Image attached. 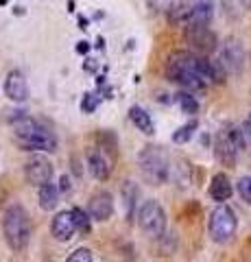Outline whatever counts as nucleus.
Wrapping results in <instances>:
<instances>
[{"mask_svg": "<svg viewBox=\"0 0 251 262\" xmlns=\"http://www.w3.org/2000/svg\"><path fill=\"white\" fill-rule=\"evenodd\" d=\"M166 79L181 85L188 92H199L210 85H218L225 81L227 72L218 61L208 59L206 55H197L192 51H175L166 59Z\"/></svg>", "mask_w": 251, "mask_h": 262, "instance_id": "obj_1", "label": "nucleus"}, {"mask_svg": "<svg viewBox=\"0 0 251 262\" xmlns=\"http://www.w3.org/2000/svg\"><path fill=\"white\" fill-rule=\"evenodd\" d=\"M13 138L22 151H57V138L53 131L29 116H18L13 120Z\"/></svg>", "mask_w": 251, "mask_h": 262, "instance_id": "obj_2", "label": "nucleus"}, {"mask_svg": "<svg viewBox=\"0 0 251 262\" xmlns=\"http://www.w3.org/2000/svg\"><path fill=\"white\" fill-rule=\"evenodd\" d=\"M3 236L13 251H24L31 241V219L20 203H11L3 214Z\"/></svg>", "mask_w": 251, "mask_h": 262, "instance_id": "obj_3", "label": "nucleus"}, {"mask_svg": "<svg viewBox=\"0 0 251 262\" xmlns=\"http://www.w3.org/2000/svg\"><path fill=\"white\" fill-rule=\"evenodd\" d=\"M138 164H140L142 177L153 186L166 184L171 177V162L159 146H144L138 155Z\"/></svg>", "mask_w": 251, "mask_h": 262, "instance_id": "obj_4", "label": "nucleus"}, {"mask_svg": "<svg viewBox=\"0 0 251 262\" xmlns=\"http://www.w3.org/2000/svg\"><path fill=\"white\" fill-rule=\"evenodd\" d=\"M245 144L247 140H245V134H242V127L227 125L218 131L214 138V155L223 166H234L238 162L240 151L245 149Z\"/></svg>", "mask_w": 251, "mask_h": 262, "instance_id": "obj_5", "label": "nucleus"}, {"mask_svg": "<svg viewBox=\"0 0 251 262\" xmlns=\"http://www.w3.org/2000/svg\"><path fill=\"white\" fill-rule=\"evenodd\" d=\"M135 219H138V227H140L142 234L149 236V238L157 241L166 234V212L157 199L142 201L140 208H138Z\"/></svg>", "mask_w": 251, "mask_h": 262, "instance_id": "obj_6", "label": "nucleus"}, {"mask_svg": "<svg viewBox=\"0 0 251 262\" xmlns=\"http://www.w3.org/2000/svg\"><path fill=\"white\" fill-rule=\"evenodd\" d=\"M236 229H238L236 212H234L227 203H218V206L212 210V214H210V221H208L210 238L218 245H225L236 236Z\"/></svg>", "mask_w": 251, "mask_h": 262, "instance_id": "obj_7", "label": "nucleus"}, {"mask_svg": "<svg viewBox=\"0 0 251 262\" xmlns=\"http://www.w3.org/2000/svg\"><path fill=\"white\" fill-rule=\"evenodd\" d=\"M186 42L190 44L192 53L210 55L216 51L218 39L214 35V31L210 29V24H192V27H186Z\"/></svg>", "mask_w": 251, "mask_h": 262, "instance_id": "obj_8", "label": "nucleus"}, {"mask_svg": "<svg viewBox=\"0 0 251 262\" xmlns=\"http://www.w3.org/2000/svg\"><path fill=\"white\" fill-rule=\"evenodd\" d=\"M245 61H247V53H245V48H242V44L236 37H230L221 48V59H218V63L223 66V70L227 72V75H238V72L245 68Z\"/></svg>", "mask_w": 251, "mask_h": 262, "instance_id": "obj_9", "label": "nucleus"}, {"mask_svg": "<svg viewBox=\"0 0 251 262\" xmlns=\"http://www.w3.org/2000/svg\"><path fill=\"white\" fill-rule=\"evenodd\" d=\"M55 175V166L46 158H33L24 164V177L31 186L42 188L44 184H51Z\"/></svg>", "mask_w": 251, "mask_h": 262, "instance_id": "obj_10", "label": "nucleus"}, {"mask_svg": "<svg viewBox=\"0 0 251 262\" xmlns=\"http://www.w3.org/2000/svg\"><path fill=\"white\" fill-rule=\"evenodd\" d=\"M87 212H90L92 221H99V223L109 221L111 214H114V196H111L107 190L94 192L90 196V203H87Z\"/></svg>", "mask_w": 251, "mask_h": 262, "instance_id": "obj_11", "label": "nucleus"}, {"mask_svg": "<svg viewBox=\"0 0 251 262\" xmlns=\"http://www.w3.org/2000/svg\"><path fill=\"white\" fill-rule=\"evenodd\" d=\"M77 232L79 229H77V221H75L72 210L59 212V214L53 219V223H51V234L55 236V241H59V243L72 241V236H75Z\"/></svg>", "mask_w": 251, "mask_h": 262, "instance_id": "obj_12", "label": "nucleus"}, {"mask_svg": "<svg viewBox=\"0 0 251 262\" xmlns=\"http://www.w3.org/2000/svg\"><path fill=\"white\" fill-rule=\"evenodd\" d=\"M85 162H87V170H90V175L96 182H105L111 175V162L107 160L103 149H87Z\"/></svg>", "mask_w": 251, "mask_h": 262, "instance_id": "obj_13", "label": "nucleus"}, {"mask_svg": "<svg viewBox=\"0 0 251 262\" xmlns=\"http://www.w3.org/2000/svg\"><path fill=\"white\" fill-rule=\"evenodd\" d=\"M5 96L13 103H24L29 98V83L20 70H11L5 79Z\"/></svg>", "mask_w": 251, "mask_h": 262, "instance_id": "obj_14", "label": "nucleus"}, {"mask_svg": "<svg viewBox=\"0 0 251 262\" xmlns=\"http://www.w3.org/2000/svg\"><path fill=\"white\" fill-rule=\"evenodd\" d=\"M210 199L216 203H225L230 201V196L234 194V184L227 177V173H216L212 179H210V188H208Z\"/></svg>", "mask_w": 251, "mask_h": 262, "instance_id": "obj_15", "label": "nucleus"}, {"mask_svg": "<svg viewBox=\"0 0 251 262\" xmlns=\"http://www.w3.org/2000/svg\"><path fill=\"white\" fill-rule=\"evenodd\" d=\"M214 15V7L212 0H194L190 5V13L188 20H186V27H192V24H210Z\"/></svg>", "mask_w": 251, "mask_h": 262, "instance_id": "obj_16", "label": "nucleus"}, {"mask_svg": "<svg viewBox=\"0 0 251 262\" xmlns=\"http://www.w3.org/2000/svg\"><path fill=\"white\" fill-rule=\"evenodd\" d=\"M129 118H131L135 129L142 131L144 136H153V134H155V125H153V118H151V114L147 110H142V107H138V105H133V107L129 110Z\"/></svg>", "mask_w": 251, "mask_h": 262, "instance_id": "obj_17", "label": "nucleus"}, {"mask_svg": "<svg viewBox=\"0 0 251 262\" xmlns=\"http://www.w3.org/2000/svg\"><path fill=\"white\" fill-rule=\"evenodd\" d=\"M138 196H140V188H138L135 182L127 179L123 184V203H125V212H127V219L131 221L135 216V203H138Z\"/></svg>", "mask_w": 251, "mask_h": 262, "instance_id": "obj_18", "label": "nucleus"}, {"mask_svg": "<svg viewBox=\"0 0 251 262\" xmlns=\"http://www.w3.org/2000/svg\"><path fill=\"white\" fill-rule=\"evenodd\" d=\"M57 203H59V188L53 182L44 184L42 188H39V208L46 210V212H53L55 208H57Z\"/></svg>", "mask_w": 251, "mask_h": 262, "instance_id": "obj_19", "label": "nucleus"}, {"mask_svg": "<svg viewBox=\"0 0 251 262\" xmlns=\"http://www.w3.org/2000/svg\"><path fill=\"white\" fill-rule=\"evenodd\" d=\"M199 127V122L197 120H190V122H186V125H181L179 129L173 134V142L175 144H186V142H190L192 140V136H194V131H197Z\"/></svg>", "mask_w": 251, "mask_h": 262, "instance_id": "obj_20", "label": "nucleus"}, {"mask_svg": "<svg viewBox=\"0 0 251 262\" xmlns=\"http://www.w3.org/2000/svg\"><path fill=\"white\" fill-rule=\"evenodd\" d=\"M175 98H177V105H179V110L184 114H190V116H194V114L199 112V101L190 92H179Z\"/></svg>", "mask_w": 251, "mask_h": 262, "instance_id": "obj_21", "label": "nucleus"}, {"mask_svg": "<svg viewBox=\"0 0 251 262\" xmlns=\"http://www.w3.org/2000/svg\"><path fill=\"white\" fill-rule=\"evenodd\" d=\"M72 214H75V221H77V229L79 232L87 234L90 232V212H83L81 208H72Z\"/></svg>", "mask_w": 251, "mask_h": 262, "instance_id": "obj_22", "label": "nucleus"}, {"mask_svg": "<svg viewBox=\"0 0 251 262\" xmlns=\"http://www.w3.org/2000/svg\"><path fill=\"white\" fill-rule=\"evenodd\" d=\"M236 190H238V194H240V199L251 206V175H245V177L238 179Z\"/></svg>", "mask_w": 251, "mask_h": 262, "instance_id": "obj_23", "label": "nucleus"}, {"mask_svg": "<svg viewBox=\"0 0 251 262\" xmlns=\"http://www.w3.org/2000/svg\"><path fill=\"white\" fill-rule=\"evenodd\" d=\"M66 262H94V256H92V251L90 249H85V247H79L70 253V256L66 258Z\"/></svg>", "mask_w": 251, "mask_h": 262, "instance_id": "obj_24", "label": "nucleus"}, {"mask_svg": "<svg viewBox=\"0 0 251 262\" xmlns=\"http://www.w3.org/2000/svg\"><path fill=\"white\" fill-rule=\"evenodd\" d=\"M99 103H101V96H96V94H85L83 101H81V110H83L85 114H92L96 107H99Z\"/></svg>", "mask_w": 251, "mask_h": 262, "instance_id": "obj_25", "label": "nucleus"}, {"mask_svg": "<svg viewBox=\"0 0 251 262\" xmlns=\"http://www.w3.org/2000/svg\"><path fill=\"white\" fill-rule=\"evenodd\" d=\"M147 5L153 11H168L173 7V0H147Z\"/></svg>", "mask_w": 251, "mask_h": 262, "instance_id": "obj_26", "label": "nucleus"}, {"mask_svg": "<svg viewBox=\"0 0 251 262\" xmlns=\"http://www.w3.org/2000/svg\"><path fill=\"white\" fill-rule=\"evenodd\" d=\"M242 134H245V140L251 142V116H247V120L242 122Z\"/></svg>", "mask_w": 251, "mask_h": 262, "instance_id": "obj_27", "label": "nucleus"}, {"mask_svg": "<svg viewBox=\"0 0 251 262\" xmlns=\"http://www.w3.org/2000/svg\"><path fill=\"white\" fill-rule=\"evenodd\" d=\"M59 184H61V186H59L61 192H68V190H70V177H68V175H61V177H59Z\"/></svg>", "mask_w": 251, "mask_h": 262, "instance_id": "obj_28", "label": "nucleus"}, {"mask_svg": "<svg viewBox=\"0 0 251 262\" xmlns=\"http://www.w3.org/2000/svg\"><path fill=\"white\" fill-rule=\"evenodd\" d=\"M77 51H79V53H85V51H87V44H85V42H81V44L77 46Z\"/></svg>", "mask_w": 251, "mask_h": 262, "instance_id": "obj_29", "label": "nucleus"}, {"mask_svg": "<svg viewBox=\"0 0 251 262\" xmlns=\"http://www.w3.org/2000/svg\"><path fill=\"white\" fill-rule=\"evenodd\" d=\"M242 3H245V7H249V9H251V0H242Z\"/></svg>", "mask_w": 251, "mask_h": 262, "instance_id": "obj_30", "label": "nucleus"}]
</instances>
